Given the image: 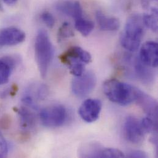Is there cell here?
I'll return each mask as SVG.
<instances>
[{
	"mask_svg": "<svg viewBox=\"0 0 158 158\" xmlns=\"http://www.w3.org/2000/svg\"><path fill=\"white\" fill-rule=\"evenodd\" d=\"M59 58L63 64L69 59H77L84 64H89L92 61L90 53L79 46H73L69 48Z\"/></svg>",
	"mask_w": 158,
	"mask_h": 158,
	"instance_id": "obj_12",
	"label": "cell"
},
{
	"mask_svg": "<svg viewBox=\"0 0 158 158\" xmlns=\"http://www.w3.org/2000/svg\"><path fill=\"white\" fill-rule=\"evenodd\" d=\"M150 10L142 16L143 23L145 26L156 33L158 30V8L156 6L151 7Z\"/></svg>",
	"mask_w": 158,
	"mask_h": 158,
	"instance_id": "obj_15",
	"label": "cell"
},
{
	"mask_svg": "<svg viewBox=\"0 0 158 158\" xmlns=\"http://www.w3.org/2000/svg\"><path fill=\"white\" fill-rule=\"evenodd\" d=\"M124 154L119 150L111 148H102L98 155L100 158H124Z\"/></svg>",
	"mask_w": 158,
	"mask_h": 158,
	"instance_id": "obj_20",
	"label": "cell"
},
{
	"mask_svg": "<svg viewBox=\"0 0 158 158\" xmlns=\"http://www.w3.org/2000/svg\"><path fill=\"white\" fill-rule=\"evenodd\" d=\"M13 68L5 58L0 59V84H6L9 81Z\"/></svg>",
	"mask_w": 158,
	"mask_h": 158,
	"instance_id": "obj_19",
	"label": "cell"
},
{
	"mask_svg": "<svg viewBox=\"0 0 158 158\" xmlns=\"http://www.w3.org/2000/svg\"><path fill=\"white\" fill-rule=\"evenodd\" d=\"M8 153V147L6 139L0 132V158H5Z\"/></svg>",
	"mask_w": 158,
	"mask_h": 158,
	"instance_id": "obj_23",
	"label": "cell"
},
{
	"mask_svg": "<svg viewBox=\"0 0 158 158\" xmlns=\"http://www.w3.org/2000/svg\"><path fill=\"white\" fill-rule=\"evenodd\" d=\"M142 16L134 14L127 20L120 41L122 46L131 52L137 51L140 45L145 31Z\"/></svg>",
	"mask_w": 158,
	"mask_h": 158,
	"instance_id": "obj_2",
	"label": "cell"
},
{
	"mask_svg": "<svg viewBox=\"0 0 158 158\" xmlns=\"http://www.w3.org/2000/svg\"><path fill=\"white\" fill-rule=\"evenodd\" d=\"M9 117H7V116H4V118H3L1 121V127H2L3 128H6L7 127L9 124H10V120L9 119Z\"/></svg>",
	"mask_w": 158,
	"mask_h": 158,
	"instance_id": "obj_25",
	"label": "cell"
},
{
	"mask_svg": "<svg viewBox=\"0 0 158 158\" xmlns=\"http://www.w3.org/2000/svg\"><path fill=\"white\" fill-rule=\"evenodd\" d=\"M102 107V103L100 100L88 98L80 106L79 116L86 123H94L98 119Z\"/></svg>",
	"mask_w": 158,
	"mask_h": 158,
	"instance_id": "obj_7",
	"label": "cell"
},
{
	"mask_svg": "<svg viewBox=\"0 0 158 158\" xmlns=\"http://www.w3.org/2000/svg\"><path fill=\"white\" fill-rule=\"evenodd\" d=\"M97 77L92 72H84L79 77H75L72 82L73 94L78 98H84L94 89Z\"/></svg>",
	"mask_w": 158,
	"mask_h": 158,
	"instance_id": "obj_5",
	"label": "cell"
},
{
	"mask_svg": "<svg viewBox=\"0 0 158 158\" xmlns=\"http://www.w3.org/2000/svg\"><path fill=\"white\" fill-rule=\"evenodd\" d=\"M42 124L48 127H57L62 126L67 118L65 108L60 105H55L43 108L40 114Z\"/></svg>",
	"mask_w": 158,
	"mask_h": 158,
	"instance_id": "obj_4",
	"label": "cell"
},
{
	"mask_svg": "<svg viewBox=\"0 0 158 158\" xmlns=\"http://www.w3.org/2000/svg\"><path fill=\"white\" fill-rule=\"evenodd\" d=\"M64 64L69 67L70 72L75 77H79L84 73L85 64L77 59H67Z\"/></svg>",
	"mask_w": 158,
	"mask_h": 158,
	"instance_id": "obj_18",
	"label": "cell"
},
{
	"mask_svg": "<svg viewBox=\"0 0 158 158\" xmlns=\"http://www.w3.org/2000/svg\"><path fill=\"white\" fill-rule=\"evenodd\" d=\"M96 20L99 28L103 31H116L120 27V22L117 18L107 16L100 10L96 12Z\"/></svg>",
	"mask_w": 158,
	"mask_h": 158,
	"instance_id": "obj_13",
	"label": "cell"
},
{
	"mask_svg": "<svg viewBox=\"0 0 158 158\" xmlns=\"http://www.w3.org/2000/svg\"><path fill=\"white\" fill-rule=\"evenodd\" d=\"M140 60L145 65L156 69L158 65V44L152 41L145 42L140 48Z\"/></svg>",
	"mask_w": 158,
	"mask_h": 158,
	"instance_id": "obj_8",
	"label": "cell"
},
{
	"mask_svg": "<svg viewBox=\"0 0 158 158\" xmlns=\"http://www.w3.org/2000/svg\"><path fill=\"white\" fill-rule=\"evenodd\" d=\"M144 1H145V0H144Z\"/></svg>",
	"mask_w": 158,
	"mask_h": 158,
	"instance_id": "obj_27",
	"label": "cell"
},
{
	"mask_svg": "<svg viewBox=\"0 0 158 158\" xmlns=\"http://www.w3.org/2000/svg\"><path fill=\"white\" fill-rule=\"evenodd\" d=\"M74 36V32L72 28L69 23L65 22L59 29L58 36L59 40H62L65 38H69Z\"/></svg>",
	"mask_w": 158,
	"mask_h": 158,
	"instance_id": "obj_21",
	"label": "cell"
},
{
	"mask_svg": "<svg viewBox=\"0 0 158 158\" xmlns=\"http://www.w3.org/2000/svg\"><path fill=\"white\" fill-rule=\"evenodd\" d=\"M18 113L20 118V122L23 128H30L35 123V118L34 114L25 108L18 109Z\"/></svg>",
	"mask_w": 158,
	"mask_h": 158,
	"instance_id": "obj_17",
	"label": "cell"
},
{
	"mask_svg": "<svg viewBox=\"0 0 158 158\" xmlns=\"http://www.w3.org/2000/svg\"><path fill=\"white\" fill-rule=\"evenodd\" d=\"M126 139L131 143L138 145L143 142L145 131L141 121L132 116H128L124 124Z\"/></svg>",
	"mask_w": 158,
	"mask_h": 158,
	"instance_id": "obj_6",
	"label": "cell"
},
{
	"mask_svg": "<svg viewBox=\"0 0 158 158\" xmlns=\"http://www.w3.org/2000/svg\"><path fill=\"white\" fill-rule=\"evenodd\" d=\"M41 18L48 28H52L54 26V24H55L54 17L49 12H44L41 14Z\"/></svg>",
	"mask_w": 158,
	"mask_h": 158,
	"instance_id": "obj_22",
	"label": "cell"
},
{
	"mask_svg": "<svg viewBox=\"0 0 158 158\" xmlns=\"http://www.w3.org/2000/svg\"><path fill=\"white\" fill-rule=\"evenodd\" d=\"M135 102L143 109L148 117L158 121V102L155 98L138 89Z\"/></svg>",
	"mask_w": 158,
	"mask_h": 158,
	"instance_id": "obj_10",
	"label": "cell"
},
{
	"mask_svg": "<svg viewBox=\"0 0 158 158\" xmlns=\"http://www.w3.org/2000/svg\"><path fill=\"white\" fill-rule=\"evenodd\" d=\"M25 33L15 27H7L0 30V47L12 46L22 43L25 40Z\"/></svg>",
	"mask_w": 158,
	"mask_h": 158,
	"instance_id": "obj_9",
	"label": "cell"
},
{
	"mask_svg": "<svg viewBox=\"0 0 158 158\" xmlns=\"http://www.w3.org/2000/svg\"><path fill=\"white\" fill-rule=\"evenodd\" d=\"M103 89L110 101L122 106L135 102L139 89L116 79L106 80L103 83Z\"/></svg>",
	"mask_w": 158,
	"mask_h": 158,
	"instance_id": "obj_1",
	"label": "cell"
},
{
	"mask_svg": "<svg viewBox=\"0 0 158 158\" xmlns=\"http://www.w3.org/2000/svg\"><path fill=\"white\" fill-rule=\"evenodd\" d=\"M35 55L40 75L44 78L54 56V48L48 33L43 30L38 31L35 43Z\"/></svg>",
	"mask_w": 158,
	"mask_h": 158,
	"instance_id": "obj_3",
	"label": "cell"
},
{
	"mask_svg": "<svg viewBox=\"0 0 158 158\" xmlns=\"http://www.w3.org/2000/svg\"><path fill=\"white\" fill-rule=\"evenodd\" d=\"M135 72L137 77L145 83H149L154 79V72L153 68L143 64L137 58L134 64Z\"/></svg>",
	"mask_w": 158,
	"mask_h": 158,
	"instance_id": "obj_14",
	"label": "cell"
},
{
	"mask_svg": "<svg viewBox=\"0 0 158 158\" xmlns=\"http://www.w3.org/2000/svg\"><path fill=\"white\" fill-rule=\"evenodd\" d=\"M127 156L131 158H145L147 157V154L140 150H133L129 153Z\"/></svg>",
	"mask_w": 158,
	"mask_h": 158,
	"instance_id": "obj_24",
	"label": "cell"
},
{
	"mask_svg": "<svg viewBox=\"0 0 158 158\" xmlns=\"http://www.w3.org/2000/svg\"><path fill=\"white\" fill-rule=\"evenodd\" d=\"M75 28L83 36H89L94 28L92 21L82 17L75 20Z\"/></svg>",
	"mask_w": 158,
	"mask_h": 158,
	"instance_id": "obj_16",
	"label": "cell"
},
{
	"mask_svg": "<svg viewBox=\"0 0 158 158\" xmlns=\"http://www.w3.org/2000/svg\"><path fill=\"white\" fill-rule=\"evenodd\" d=\"M56 7L59 12L70 16L75 20L82 17V8L78 1H62L58 3Z\"/></svg>",
	"mask_w": 158,
	"mask_h": 158,
	"instance_id": "obj_11",
	"label": "cell"
},
{
	"mask_svg": "<svg viewBox=\"0 0 158 158\" xmlns=\"http://www.w3.org/2000/svg\"><path fill=\"white\" fill-rule=\"evenodd\" d=\"M6 4L8 5H11L14 4L17 0H2Z\"/></svg>",
	"mask_w": 158,
	"mask_h": 158,
	"instance_id": "obj_26",
	"label": "cell"
}]
</instances>
